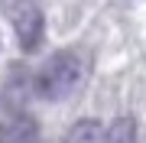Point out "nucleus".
I'll list each match as a JSON object with an SVG mask.
<instances>
[{
  "instance_id": "f257e3e1",
  "label": "nucleus",
  "mask_w": 146,
  "mask_h": 143,
  "mask_svg": "<svg viewBox=\"0 0 146 143\" xmlns=\"http://www.w3.org/2000/svg\"><path fill=\"white\" fill-rule=\"evenodd\" d=\"M88 65L78 52H55L36 72V94L42 101H65L84 85Z\"/></svg>"
},
{
  "instance_id": "f03ea898",
  "label": "nucleus",
  "mask_w": 146,
  "mask_h": 143,
  "mask_svg": "<svg viewBox=\"0 0 146 143\" xmlns=\"http://www.w3.org/2000/svg\"><path fill=\"white\" fill-rule=\"evenodd\" d=\"M10 20L23 52H36L42 36H46V20H42L39 3L36 0H10Z\"/></svg>"
},
{
  "instance_id": "7ed1b4c3",
  "label": "nucleus",
  "mask_w": 146,
  "mask_h": 143,
  "mask_svg": "<svg viewBox=\"0 0 146 143\" xmlns=\"http://www.w3.org/2000/svg\"><path fill=\"white\" fill-rule=\"evenodd\" d=\"M29 94H36V75L26 65H10V75H7V85H3V101L10 107H23L29 101Z\"/></svg>"
},
{
  "instance_id": "20e7f679",
  "label": "nucleus",
  "mask_w": 146,
  "mask_h": 143,
  "mask_svg": "<svg viewBox=\"0 0 146 143\" xmlns=\"http://www.w3.org/2000/svg\"><path fill=\"white\" fill-rule=\"evenodd\" d=\"M39 124L26 111H13L10 117L0 120V143H36Z\"/></svg>"
},
{
  "instance_id": "39448f33",
  "label": "nucleus",
  "mask_w": 146,
  "mask_h": 143,
  "mask_svg": "<svg viewBox=\"0 0 146 143\" xmlns=\"http://www.w3.org/2000/svg\"><path fill=\"white\" fill-rule=\"evenodd\" d=\"M104 140V133H101V120H94V117H81V120H75L72 127H68L65 140L62 143H101Z\"/></svg>"
},
{
  "instance_id": "423d86ee",
  "label": "nucleus",
  "mask_w": 146,
  "mask_h": 143,
  "mask_svg": "<svg viewBox=\"0 0 146 143\" xmlns=\"http://www.w3.org/2000/svg\"><path fill=\"white\" fill-rule=\"evenodd\" d=\"M101 143H136L133 117H117V120H110V127L104 130V140Z\"/></svg>"
}]
</instances>
